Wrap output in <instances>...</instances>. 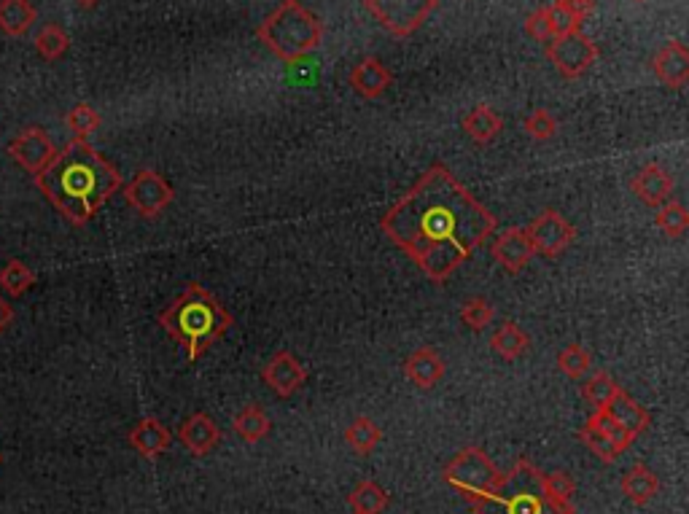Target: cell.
I'll return each mask as SVG.
<instances>
[{"mask_svg":"<svg viewBox=\"0 0 689 514\" xmlns=\"http://www.w3.org/2000/svg\"><path fill=\"white\" fill-rule=\"evenodd\" d=\"M434 283H445L496 232V216L445 165H431L380 221Z\"/></svg>","mask_w":689,"mask_h":514,"instance_id":"cell-1","label":"cell"},{"mask_svg":"<svg viewBox=\"0 0 689 514\" xmlns=\"http://www.w3.org/2000/svg\"><path fill=\"white\" fill-rule=\"evenodd\" d=\"M33 178L46 200L76 227L89 224L97 210L122 189L119 170L87 140L76 138Z\"/></svg>","mask_w":689,"mask_h":514,"instance_id":"cell-2","label":"cell"},{"mask_svg":"<svg viewBox=\"0 0 689 514\" xmlns=\"http://www.w3.org/2000/svg\"><path fill=\"white\" fill-rule=\"evenodd\" d=\"M232 315L208 288L192 280L189 286L159 313V326L186 350L189 361H200L210 345L232 329Z\"/></svg>","mask_w":689,"mask_h":514,"instance_id":"cell-3","label":"cell"},{"mask_svg":"<svg viewBox=\"0 0 689 514\" xmlns=\"http://www.w3.org/2000/svg\"><path fill=\"white\" fill-rule=\"evenodd\" d=\"M469 506L474 514H574V504H555L547 496L541 471L525 458L506 471L488 496Z\"/></svg>","mask_w":689,"mask_h":514,"instance_id":"cell-4","label":"cell"},{"mask_svg":"<svg viewBox=\"0 0 689 514\" xmlns=\"http://www.w3.org/2000/svg\"><path fill=\"white\" fill-rule=\"evenodd\" d=\"M256 35L278 60L294 65L318 49L323 38L321 19L299 0H283L278 9L264 17Z\"/></svg>","mask_w":689,"mask_h":514,"instance_id":"cell-5","label":"cell"},{"mask_svg":"<svg viewBox=\"0 0 689 514\" xmlns=\"http://www.w3.org/2000/svg\"><path fill=\"white\" fill-rule=\"evenodd\" d=\"M504 477V471L490 461L488 453L480 447H463L453 461L445 466V482L453 490H458L469 504L488 496Z\"/></svg>","mask_w":689,"mask_h":514,"instance_id":"cell-6","label":"cell"},{"mask_svg":"<svg viewBox=\"0 0 689 514\" xmlns=\"http://www.w3.org/2000/svg\"><path fill=\"white\" fill-rule=\"evenodd\" d=\"M437 6L439 0H364V9L396 38L418 33Z\"/></svg>","mask_w":689,"mask_h":514,"instance_id":"cell-7","label":"cell"},{"mask_svg":"<svg viewBox=\"0 0 689 514\" xmlns=\"http://www.w3.org/2000/svg\"><path fill=\"white\" fill-rule=\"evenodd\" d=\"M547 60L563 79H582L598 60V46L582 30L547 41Z\"/></svg>","mask_w":689,"mask_h":514,"instance_id":"cell-8","label":"cell"},{"mask_svg":"<svg viewBox=\"0 0 689 514\" xmlns=\"http://www.w3.org/2000/svg\"><path fill=\"white\" fill-rule=\"evenodd\" d=\"M124 200L143 218H159L173 205L175 192L157 170L146 167V170H138L135 178L124 186Z\"/></svg>","mask_w":689,"mask_h":514,"instance_id":"cell-9","label":"cell"},{"mask_svg":"<svg viewBox=\"0 0 689 514\" xmlns=\"http://www.w3.org/2000/svg\"><path fill=\"white\" fill-rule=\"evenodd\" d=\"M525 235L531 240L533 251L547 256V259H555V256L566 251L568 245L574 243L576 229L571 227V221L566 216H560L558 210L547 208L541 210L539 216L525 227Z\"/></svg>","mask_w":689,"mask_h":514,"instance_id":"cell-10","label":"cell"},{"mask_svg":"<svg viewBox=\"0 0 689 514\" xmlns=\"http://www.w3.org/2000/svg\"><path fill=\"white\" fill-rule=\"evenodd\" d=\"M6 151H9V157L25 167L30 175H38L54 157H57L54 140L49 138L46 130H41V127H27V130L19 132L17 138L6 146Z\"/></svg>","mask_w":689,"mask_h":514,"instance_id":"cell-11","label":"cell"},{"mask_svg":"<svg viewBox=\"0 0 689 514\" xmlns=\"http://www.w3.org/2000/svg\"><path fill=\"white\" fill-rule=\"evenodd\" d=\"M262 377L264 383L270 385L275 396H280V399H291V396L307 383V369L299 364L294 353L278 350V353L264 364Z\"/></svg>","mask_w":689,"mask_h":514,"instance_id":"cell-12","label":"cell"},{"mask_svg":"<svg viewBox=\"0 0 689 514\" xmlns=\"http://www.w3.org/2000/svg\"><path fill=\"white\" fill-rule=\"evenodd\" d=\"M652 70L668 89H684L689 81V52L681 41H668L652 57Z\"/></svg>","mask_w":689,"mask_h":514,"instance_id":"cell-13","label":"cell"},{"mask_svg":"<svg viewBox=\"0 0 689 514\" xmlns=\"http://www.w3.org/2000/svg\"><path fill=\"white\" fill-rule=\"evenodd\" d=\"M178 439L181 445L192 455L202 458V455L213 453L221 442V428L216 426V420L205 415V412H194L178 426Z\"/></svg>","mask_w":689,"mask_h":514,"instance_id":"cell-14","label":"cell"},{"mask_svg":"<svg viewBox=\"0 0 689 514\" xmlns=\"http://www.w3.org/2000/svg\"><path fill=\"white\" fill-rule=\"evenodd\" d=\"M490 253H493V259H496L509 275L523 272L525 267L533 262V256H536L531 240L525 235V229H506L504 235L493 243Z\"/></svg>","mask_w":689,"mask_h":514,"instance_id":"cell-15","label":"cell"},{"mask_svg":"<svg viewBox=\"0 0 689 514\" xmlns=\"http://www.w3.org/2000/svg\"><path fill=\"white\" fill-rule=\"evenodd\" d=\"M630 189L638 197V202H644L646 208H660L665 202H671L673 178L665 173V167L652 162V165H644L633 175Z\"/></svg>","mask_w":689,"mask_h":514,"instance_id":"cell-16","label":"cell"},{"mask_svg":"<svg viewBox=\"0 0 689 514\" xmlns=\"http://www.w3.org/2000/svg\"><path fill=\"white\" fill-rule=\"evenodd\" d=\"M348 81L356 95L377 100V97H383L388 92V87L393 84V76L377 57H364V60L353 65Z\"/></svg>","mask_w":689,"mask_h":514,"instance_id":"cell-17","label":"cell"},{"mask_svg":"<svg viewBox=\"0 0 689 514\" xmlns=\"http://www.w3.org/2000/svg\"><path fill=\"white\" fill-rule=\"evenodd\" d=\"M130 447L143 458H159L173 445V431L157 418H143L138 426L130 431Z\"/></svg>","mask_w":689,"mask_h":514,"instance_id":"cell-18","label":"cell"},{"mask_svg":"<svg viewBox=\"0 0 689 514\" xmlns=\"http://www.w3.org/2000/svg\"><path fill=\"white\" fill-rule=\"evenodd\" d=\"M404 375H407V380H410L412 385H418L423 391H431V388L445 377V361H442V356H439L437 350L423 345V348L412 350L410 356H407V361H404Z\"/></svg>","mask_w":689,"mask_h":514,"instance_id":"cell-19","label":"cell"},{"mask_svg":"<svg viewBox=\"0 0 689 514\" xmlns=\"http://www.w3.org/2000/svg\"><path fill=\"white\" fill-rule=\"evenodd\" d=\"M603 410L609 412V418L617 420L633 439H638V436L644 434L646 428H649V423H652L649 412H646L630 393H625V388H620V391L614 393Z\"/></svg>","mask_w":689,"mask_h":514,"instance_id":"cell-20","label":"cell"},{"mask_svg":"<svg viewBox=\"0 0 689 514\" xmlns=\"http://www.w3.org/2000/svg\"><path fill=\"white\" fill-rule=\"evenodd\" d=\"M620 490H622V496L628 498L630 504L646 506L649 501H652V498L657 496V490H660V480H657V474L649 469V466H644V463H636V466H630V469L622 474Z\"/></svg>","mask_w":689,"mask_h":514,"instance_id":"cell-21","label":"cell"},{"mask_svg":"<svg viewBox=\"0 0 689 514\" xmlns=\"http://www.w3.org/2000/svg\"><path fill=\"white\" fill-rule=\"evenodd\" d=\"M461 127L474 143L488 146L490 140H496L498 132L504 130V119H501L490 105H474L469 114L463 116Z\"/></svg>","mask_w":689,"mask_h":514,"instance_id":"cell-22","label":"cell"},{"mask_svg":"<svg viewBox=\"0 0 689 514\" xmlns=\"http://www.w3.org/2000/svg\"><path fill=\"white\" fill-rule=\"evenodd\" d=\"M232 431H235L243 442H248V445H256V442H262V439L270 436L272 420L267 418V412H264L262 407L248 404V407H243V410L232 418Z\"/></svg>","mask_w":689,"mask_h":514,"instance_id":"cell-23","label":"cell"},{"mask_svg":"<svg viewBox=\"0 0 689 514\" xmlns=\"http://www.w3.org/2000/svg\"><path fill=\"white\" fill-rule=\"evenodd\" d=\"M490 348L496 350L501 358H506V361H517V358L525 356L528 348H531V337L515 321H504L493 332V337H490Z\"/></svg>","mask_w":689,"mask_h":514,"instance_id":"cell-24","label":"cell"},{"mask_svg":"<svg viewBox=\"0 0 689 514\" xmlns=\"http://www.w3.org/2000/svg\"><path fill=\"white\" fill-rule=\"evenodd\" d=\"M35 9L30 0H0V30L14 38L30 33L35 22Z\"/></svg>","mask_w":689,"mask_h":514,"instance_id":"cell-25","label":"cell"},{"mask_svg":"<svg viewBox=\"0 0 689 514\" xmlns=\"http://www.w3.org/2000/svg\"><path fill=\"white\" fill-rule=\"evenodd\" d=\"M348 504L356 514H383L388 509V504H391V496L377 482L361 480L356 488L350 490Z\"/></svg>","mask_w":689,"mask_h":514,"instance_id":"cell-26","label":"cell"},{"mask_svg":"<svg viewBox=\"0 0 689 514\" xmlns=\"http://www.w3.org/2000/svg\"><path fill=\"white\" fill-rule=\"evenodd\" d=\"M345 442H348L358 455H369L380 442H383V431L375 420L367 415H358L348 428H345Z\"/></svg>","mask_w":689,"mask_h":514,"instance_id":"cell-27","label":"cell"},{"mask_svg":"<svg viewBox=\"0 0 689 514\" xmlns=\"http://www.w3.org/2000/svg\"><path fill=\"white\" fill-rule=\"evenodd\" d=\"M579 442L590 450V453L595 455V458H601L603 463H614L617 458H620V450L611 445V439L606 434H603L601 428L595 426L593 420L587 418V423L582 428H579Z\"/></svg>","mask_w":689,"mask_h":514,"instance_id":"cell-28","label":"cell"},{"mask_svg":"<svg viewBox=\"0 0 689 514\" xmlns=\"http://www.w3.org/2000/svg\"><path fill=\"white\" fill-rule=\"evenodd\" d=\"M35 49L44 60H60L70 49V35L60 25H44L35 35Z\"/></svg>","mask_w":689,"mask_h":514,"instance_id":"cell-29","label":"cell"},{"mask_svg":"<svg viewBox=\"0 0 689 514\" xmlns=\"http://www.w3.org/2000/svg\"><path fill=\"white\" fill-rule=\"evenodd\" d=\"M657 229L668 237H681L689 229V210L681 202H665L657 208Z\"/></svg>","mask_w":689,"mask_h":514,"instance_id":"cell-30","label":"cell"},{"mask_svg":"<svg viewBox=\"0 0 689 514\" xmlns=\"http://www.w3.org/2000/svg\"><path fill=\"white\" fill-rule=\"evenodd\" d=\"M100 114H97L95 108L89 103H79L73 105L68 111V116H65V124H68V130L76 135V140H87L92 132L100 130Z\"/></svg>","mask_w":689,"mask_h":514,"instance_id":"cell-31","label":"cell"},{"mask_svg":"<svg viewBox=\"0 0 689 514\" xmlns=\"http://www.w3.org/2000/svg\"><path fill=\"white\" fill-rule=\"evenodd\" d=\"M35 283L33 270H27L25 264L19 259H11L3 270H0V288L9 294V297H22L27 288Z\"/></svg>","mask_w":689,"mask_h":514,"instance_id":"cell-32","label":"cell"},{"mask_svg":"<svg viewBox=\"0 0 689 514\" xmlns=\"http://www.w3.org/2000/svg\"><path fill=\"white\" fill-rule=\"evenodd\" d=\"M558 366L571 380H582L593 369V356L582 345H568L558 353Z\"/></svg>","mask_w":689,"mask_h":514,"instance_id":"cell-33","label":"cell"},{"mask_svg":"<svg viewBox=\"0 0 689 514\" xmlns=\"http://www.w3.org/2000/svg\"><path fill=\"white\" fill-rule=\"evenodd\" d=\"M617 391H620V385L611 380V375H606V372H595L585 383V388H582V396L593 404L595 410H603Z\"/></svg>","mask_w":689,"mask_h":514,"instance_id":"cell-34","label":"cell"},{"mask_svg":"<svg viewBox=\"0 0 689 514\" xmlns=\"http://www.w3.org/2000/svg\"><path fill=\"white\" fill-rule=\"evenodd\" d=\"M461 321L469 326L471 332H482V329H488V323L493 321V307L488 305V299L482 297L466 299L461 307Z\"/></svg>","mask_w":689,"mask_h":514,"instance_id":"cell-35","label":"cell"},{"mask_svg":"<svg viewBox=\"0 0 689 514\" xmlns=\"http://www.w3.org/2000/svg\"><path fill=\"white\" fill-rule=\"evenodd\" d=\"M523 127L533 140L544 143V140L555 138V132H558V119H555L547 108H536L533 114L525 116Z\"/></svg>","mask_w":689,"mask_h":514,"instance_id":"cell-36","label":"cell"},{"mask_svg":"<svg viewBox=\"0 0 689 514\" xmlns=\"http://www.w3.org/2000/svg\"><path fill=\"white\" fill-rule=\"evenodd\" d=\"M541 482H544V490H547V496L555 501V504H571V498H574V480L568 477L566 471H550V474H541Z\"/></svg>","mask_w":689,"mask_h":514,"instance_id":"cell-37","label":"cell"},{"mask_svg":"<svg viewBox=\"0 0 689 514\" xmlns=\"http://www.w3.org/2000/svg\"><path fill=\"white\" fill-rule=\"evenodd\" d=\"M590 420H593L595 426L601 428L603 434L609 436L611 445L617 447L620 453H625V450H628V447L633 445V442H636V439H633V436H630L628 431H625V428L620 426V423H617V420L609 418V412H606V410H595L593 415H590Z\"/></svg>","mask_w":689,"mask_h":514,"instance_id":"cell-38","label":"cell"},{"mask_svg":"<svg viewBox=\"0 0 689 514\" xmlns=\"http://www.w3.org/2000/svg\"><path fill=\"white\" fill-rule=\"evenodd\" d=\"M525 33L531 35L533 41H552L555 38V22H552L550 6L531 11L525 19Z\"/></svg>","mask_w":689,"mask_h":514,"instance_id":"cell-39","label":"cell"},{"mask_svg":"<svg viewBox=\"0 0 689 514\" xmlns=\"http://www.w3.org/2000/svg\"><path fill=\"white\" fill-rule=\"evenodd\" d=\"M558 3L579 22V25H582V22L590 17V11H593V0H558Z\"/></svg>","mask_w":689,"mask_h":514,"instance_id":"cell-40","label":"cell"},{"mask_svg":"<svg viewBox=\"0 0 689 514\" xmlns=\"http://www.w3.org/2000/svg\"><path fill=\"white\" fill-rule=\"evenodd\" d=\"M11 323H14V307H11L6 299L0 297V334L6 332Z\"/></svg>","mask_w":689,"mask_h":514,"instance_id":"cell-41","label":"cell"},{"mask_svg":"<svg viewBox=\"0 0 689 514\" xmlns=\"http://www.w3.org/2000/svg\"><path fill=\"white\" fill-rule=\"evenodd\" d=\"M76 3H79V6H84V9H95L100 0H76Z\"/></svg>","mask_w":689,"mask_h":514,"instance_id":"cell-42","label":"cell"},{"mask_svg":"<svg viewBox=\"0 0 689 514\" xmlns=\"http://www.w3.org/2000/svg\"><path fill=\"white\" fill-rule=\"evenodd\" d=\"M636 3H646V0H636Z\"/></svg>","mask_w":689,"mask_h":514,"instance_id":"cell-43","label":"cell"},{"mask_svg":"<svg viewBox=\"0 0 689 514\" xmlns=\"http://www.w3.org/2000/svg\"><path fill=\"white\" fill-rule=\"evenodd\" d=\"M0 463H3V453H0Z\"/></svg>","mask_w":689,"mask_h":514,"instance_id":"cell-44","label":"cell"},{"mask_svg":"<svg viewBox=\"0 0 689 514\" xmlns=\"http://www.w3.org/2000/svg\"><path fill=\"white\" fill-rule=\"evenodd\" d=\"M353 514H356V512H353Z\"/></svg>","mask_w":689,"mask_h":514,"instance_id":"cell-45","label":"cell"}]
</instances>
